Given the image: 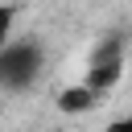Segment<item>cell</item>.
<instances>
[{"label": "cell", "mask_w": 132, "mask_h": 132, "mask_svg": "<svg viewBox=\"0 0 132 132\" xmlns=\"http://www.w3.org/2000/svg\"><path fill=\"white\" fill-rule=\"evenodd\" d=\"M103 132H132V111H128V116H120V120H111Z\"/></svg>", "instance_id": "277c9868"}, {"label": "cell", "mask_w": 132, "mask_h": 132, "mask_svg": "<svg viewBox=\"0 0 132 132\" xmlns=\"http://www.w3.org/2000/svg\"><path fill=\"white\" fill-rule=\"evenodd\" d=\"M45 70V45L33 33L12 37L8 45H0V87L4 91H29Z\"/></svg>", "instance_id": "6da1fadb"}, {"label": "cell", "mask_w": 132, "mask_h": 132, "mask_svg": "<svg viewBox=\"0 0 132 132\" xmlns=\"http://www.w3.org/2000/svg\"><path fill=\"white\" fill-rule=\"evenodd\" d=\"M124 70H128V41H124L120 33H107V37H99L95 50L87 54V66H82V78H78V82L103 99V95H111V91L120 87Z\"/></svg>", "instance_id": "7a4b0ae2"}, {"label": "cell", "mask_w": 132, "mask_h": 132, "mask_svg": "<svg viewBox=\"0 0 132 132\" xmlns=\"http://www.w3.org/2000/svg\"><path fill=\"white\" fill-rule=\"evenodd\" d=\"M91 107H99V95L87 91L82 82H70V87L58 91V111H66V116H87Z\"/></svg>", "instance_id": "3957f363"}]
</instances>
